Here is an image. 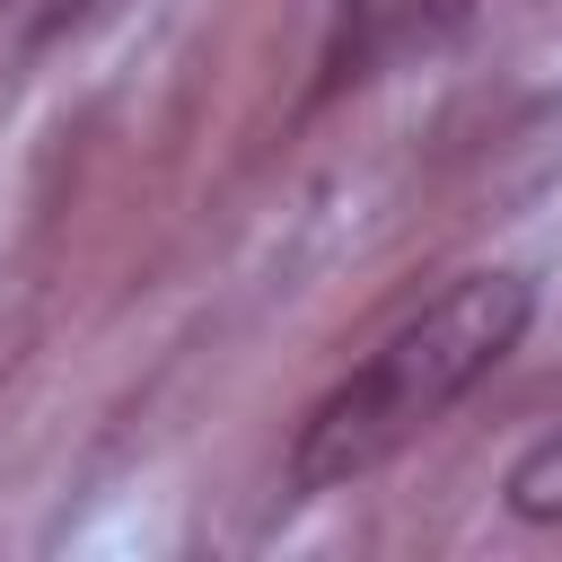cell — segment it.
<instances>
[{"label": "cell", "instance_id": "1", "mask_svg": "<svg viewBox=\"0 0 562 562\" xmlns=\"http://www.w3.org/2000/svg\"><path fill=\"white\" fill-rule=\"evenodd\" d=\"M536 325V281L527 272H465L430 307H413L351 378H334L299 439H290V492H342L404 457L430 422H448Z\"/></svg>", "mask_w": 562, "mask_h": 562}, {"label": "cell", "instance_id": "2", "mask_svg": "<svg viewBox=\"0 0 562 562\" xmlns=\"http://www.w3.org/2000/svg\"><path fill=\"white\" fill-rule=\"evenodd\" d=\"M465 18H474V0H334V26H325V97L334 88H369V79L439 53Z\"/></svg>", "mask_w": 562, "mask_h": 562}, {"label": "cell", "instance_id": "4", "mask_svg": "<svg viewBox=\"0 0 562 562\" xmlns=\"http://www.w3.org/2000/svg\"><path fill=\"white\" fill-rule=\"evenodd\" d=\"M97 0H9V18H18V35H61V26H79Z\"/></svg>", "mask_w": 562, "mask_h": 562}, {"label": "cell", "instance_id": "3", "mask_svg": "<svg viewBox=\"0 0 562 562\" xmlns=\"http://www.w3.org/2000/svg\"><path fill=\"white\" fill-rule=\"evenodd\" d=\"M501 492H509V509H518L527 527H562V430H553V439H536V448L509 465V483H501Z\"/></svg>", "mask_w": 562, "mask_h": 562}]
</instances>
